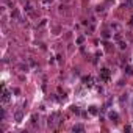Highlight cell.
<instances>
[{
    "label": "cell",
    "mask_w": 133,
    "mask_h": 133,
    "mask_svg": "<svg viewBox=\"0 0 133 133\" xmlns=\"http://www.w3.org/2000/svg\"><path fill=\"white\" fill-rule=\"evenodd\" d=\"M60 114H58V113H55V114H52L50 118H49V127H55L56 124H58L60 121Z\"/></svg>",
    "instance_id": "cell-1"
},
{
    "label": "cell",
    "mask_w": 133,
    "mask_h": 133,
    "mask_svg": "<svg viewBox=\"0 0 133 133\" xmlns=\"http://www.w3.org/2000/svg\"><path fill=\"white\" fill-rule=\"evenodd\" d=\"M108 78H110V70L108 69H102L100 70V80L102 82H108Z\"/></svg>",
    "instance_id": "cell-2"
},
{
    "label": "cell",
    "mask_w": 133,
    "mask_h": 133,
    "mask_svg": "<svg viewBox=\"0 0 133 133\" xmlns=\"http://www.w3.org/2000/svg\"><path fill=\"white\" fill-rule=\"evenodd\" d=\"M2 102H3V103L10 102V91H8L6 88H3V89H2Z\"/></svg>",
    "instance_id": "cell-3"
},
{
    "label": "cell",
    "mask_w": 133,
    "mask_h": 133,
    "mask_svg": "<svg viewBox=\"0 0 133 133\" xmlns=\"http://www.w3.org/2000/svg\"><path fill=\"white\" fill-rule=\"evenodd\" d=\"M110 119H111L113 122H119V114H118L116 111H111V113H110Z\"/></svg>",
    "instance_id": "cell-4"
},
{
    "label": "cell",
    "mask_w": 133,
    "mask_h": 133,
    "mask_svg": "<svg viewBox=\"0 0 133 133\" xmlns=\"http://www.w3.org/2000/svg\"><path fill=\"white\" fill-rule=\"evenodd\" d=\"M83 82H85V85H86V86H92V78H91V77H85V78H83Z\"/></svg>",
    "instance_id": "cell-5"
},
{
    "label": "cell",
    "mask_w": 133,
    "mask_h": 133,
    "mask_svg": "<svg viewBox=\"0 0 133 133\" xmlns=\"http://www.w3.org/2000/svg\"><path fill=\"white\" fill-rule=\"evenodd\" d=\"M72 130H74V131H83V127H82V125H75Z\"/></svg>",
    "instance_id": "cell-6"
},
{
    "label": "cell",
    "mask_w": 133,
    "mask_h": 133,
    "mask_svg": "<svg viewBox=\"0 0 133 133\" xmlns=\"http://www.w3.org/2000/svg\"><path fill=\"white\" fill-rule=\"evenodd\" d=\"M131 24H133V17H131Z\"/></svg>",
    "instance_id": "cell-7"
}]
</instances>
